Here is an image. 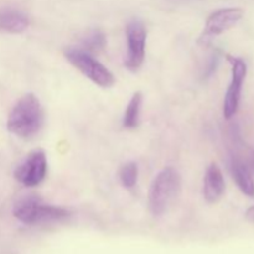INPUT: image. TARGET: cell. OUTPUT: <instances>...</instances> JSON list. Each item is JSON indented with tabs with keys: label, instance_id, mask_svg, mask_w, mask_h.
<instances>
[{
	"label": "cell",
	"instance_id": "52a82bcc",
	"mask_svg": "<svg viewBox=\"0 0 254 254\" xmlns=\"http://www.w3.org/2000/svg\"><path fill=\"white\" fill-rule=\"evenodd\" d=\"M227 60L232 64V79L228 86L223 102V116L226 119H231L238 111L241 101L243 82L247 76V64L241 57L227 55Z\"/></svg>",
	"mask_w": 254,
	"mask_h": 254
},
{
	"label": "cell",
	"instance_id": "9a60e30c",
	"mask_svg": "<svg viewBox=\"0 0 254 254\" xmlns=\"http://www.w3.org/2000/svg\"><path fill=\"white\" fill-rule=\"evenodd\" d=\"M246 220L250 221L251 223H254V206H252V207L248 208L247 211H246Z\"/></svg>",
	"mask_w": 254,
	"mask_h": 254
},
{
	"label": "cell",
	"instance_id": "30bf717a",
	"mask_svg": "<svg viewBox=\"0 0 254 254\" xmlns=\"http://www.w3.org/2000/svg\"><path fill=\"white\" fill-rule=\"evenodd\" d=\"M30 20L25 12L15 9L0 10V30L10 34H20L29 27Z\"/></svg>",
	"mask_w": 254,
	"mask_h": 254
},
{
	"label": "cell",
	"instance_id": "7a4b0ae2",
	"mask_svg": "<svg viewBox=\"0 0 254 254\" xmlns=\"http://www.w3.org/2000/svg\"><path fill=\"white\" fill-rule=\"evenodd\" d=\"M181 189V176L176 169L168 166L153 179L148 192L149 211L153 216H161L178 197Z\"/></svg>",
	"mask_w": 254,
	"mask_h": 254
},
{
	"label": "cell",
	"instance_id": "4fadbf2b",
	"mask_svg": "<svg viewBox=\"0 0 254 254\" xmlns=\"http://www.w3.org/2000/svg\"><path fill=\"white\" fill-rule=\"evenodd\" d=\"M139 169L136 163L128 161L119 169V180L126 189H133L138 183Z\"/></svg>",
	"mask_w": 254,
	"mask_h": 254
},
{
	"label": "cell",
	"instance_id": "6da1fadb",
	"mask_svg": "<svg viewBox=\"0 0 254 254\" xmlns=\"http://www.w3.org/2000/svg\"><path fill=\"white\" fill-rule=\"evenodd\" d=\"M45 123V112L34 93H26L12 107L7 118V130L21 139H31L40 133Z\"/></svg>",
	"mask_w": 254,
	"mask_h": 254
},
{
	"label": "cell",
	"instance_id": "2e32d148",
	"mask_svg": "<svg viewBox=\"0 0 254 254\" xmlns=\"http://www.w3.org/2000/svg\"><path fill=\"white\" fill-rule=\"evenodd\" d=\"M251 168H252L254 170V155H253V158L251 159Z\"/></svg>",
	"mask_w": 254,
	"mask_h": 254
},
{
	"label": "cell",
	"instance_id": "3957f363",
	"mask_svg": "<svg viewBox=\"0 0 254 254\" xmlns=\"http://www.w3.org/2000/svg\"><path fill=\"white\" fill-rule=\"evenodd\" d=\"M12 213L20 222L30 226L60 222L69 217L68 210L60 206L45 203L36 196L20 198L14 205Z\"/></svg>",
	"mask_w": 254,
	"mask_h": 254
},
{
	"label": "cell",
	"instance_id": "277c9868",
	"mask_svg": "<svg viewBox=\"0 0 254 254\" xmlns=\"http://www.w3.org/2000/svg\"><path fill=\"white\" fill-rule=\"evenodd\" d=\"M64 56L69 64L76 67L84 77L102 88H109L114 84L113 73L99 62L91 52L79 47H69L64 51Z\"/></svg>",
	"mask_w": 254,
	"mask_h": 254
},
{
	"label": "cell",
	"instance_id": "5b68a950",
	"mask_svg": "<svg viewBox=\"0 0 254 254\" xmlns=\"http://www.w3.org/2000/svg\"><path fill=\"white\" fill-rule=\"evenodd\" d=\"M127 55L124 66L130 72H136L145 60L146 29L140 20H131L127 25Z\"/></svg>",
	"mask_w": 254,
	"mask_h": 254
},
{
	"label": "cell",
	"instance_id": "8fae6325",
	"mask_svg": "<svg viewBox=\"0 0 254 254\" xmlns=\"http://www.w3.org/2000/svg\"><path fill=\"white\" fill-rule=\"evenodd\" d=\"M231 171L240 190L246 196L254 197V180L251 175L250 169L241 161L233 160L231 164Z\"/></svg>",
	"mask_w": 254,
	"mask_h": 254
},
{
	"label": "cell",
	"instance_id": "9c48e42d",
	"mask_svg": "<svg viewBox=\"0 0 254 254\" xmlns=\"http://www.w3.org/2000/svg\"><path fill=\"white\" fill-rule=\"evenodd\" d=\"M226 190L222 170L216 163H211L203 178V197L208 203H216L222 198Z\"/></svg>",
	"mask_w": 254,
	"mask_h": 254
},
{
	"label": "cell",
	"instance_id": "5bb4252c",
	"mask_svg": "<svg viewBox=\"0 0 254 254\" xmlns=\"http://www.w3.org/2000/svg\"><path fill=\"white\" fill-rule=\"evenodd\" d=\"M107 44L106 35L101 30H92L91 32L87 34V36L84 37L82 45H83V50L88 52H98L101 50L104 49Z\"/></svg>",
	"mask_w": 254,
	"mask_h": 254
},
{
	"label": "cell",
	"instance_id": "8992f818",
	"mask_svg": "<svg viewBox=\"0 0 254 254\" xmlns=\"http://www.w3.org/2000/svg\"><path fill=\"white\" fill-rule=\"evenodd\" d=\"M47 158L42 149H35L16 166L14 176L21 185L35 188L46 178Z\"/></svg>",
	"mask_w": 254,
	"mask_h": 254
},
{
	"label": "cell",
	"instance_id": "7c38bea8",
	"mask_svg": "<svg viewBox=\"0 0 254 254\" xmlns=\"http://www.w3.org/2000/svg\"><path fill=\"white\" fill-rule=\"evenodd\" d=\"M141 106H143V94L141 92H135L129 101L123 116V127L126 129L138 128L140 122Z\"/></svg>",
	"mask_w": 254,
	"mask_h": 254
},
{
	"label": "cell",
	"instance_id": "ba28073f",
	"mask_svg": "<svg viewBox=\"0 0 254 254\" xmlns=\"http://www.w3.org/2000/svg\"><path fill=\"white\" fill-rule=\"evenodd\" d=\"M243 14L245 11L240 7H225L213 11L206 20L205 30L201 40L208 41L212 37L228 31L242 19Z\"/></svg>",
	"mask_w": 254,
	"mask_h": 254
}]
</instances>
